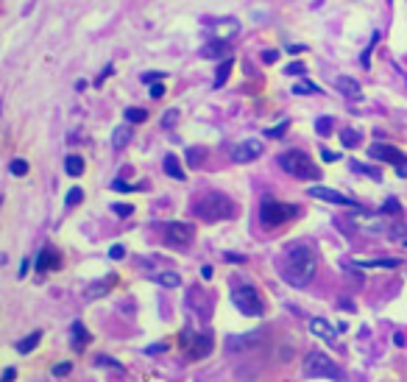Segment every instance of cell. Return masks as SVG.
<instances>
[{"label": "cell", "mask_w": 407, "mask_h": 382, "mask_svg": "<svg viewBox=\"0 0 407 382\" xmlns=\"http://www.w3.org/2000/svg\"><path fill=\"white\" fill-rule=\"evenodd\" d=\"M123 118H126L129 123H143V120H148V112H145V109H134V106H131V109H126V115H123Z\"/></svg>", "instance_id": "cell-29"}, {"label": "cell", "mask_w": 407, "mask_h": 382, "mask_svg": "<svg viewBox=\"0 0 407 382\" xmlns=\"http://www.w3.org/2000/svg\"><path fill=\"white\" fill-rule=\"evenodd\" d=\"M262 341H265V332L257 330V332H248V335H231V338L226 341V346H229L231 352H240V349H254V346H259Z\"/></svg>", "instance_id": "cell-11"}, {"label": "cell", "mask_w": 407, "mask_h": 382, "mask_svg": "<svg viewBox=\"0 0 407 382\" xmlns=\"http://www.w3.org/2000/svg\"><path fill=\"white\" fill-rule=\"evenodd\" d=\"M112 190H117V192H131L134 188H131V185H126L123 179H115V182H112Z\"/></svg>", "instance_id": "cell-40"}, {"label": "cell", "mask_w": 407, "mask_h": 382, "mask_svg": "<svg viewBox=\"0 0 407 382\" xmlns=\"http://www.w3.org/2000/svg\"><path fill=\"white\" fill-rule=\"evenodd\" d=\"M159 78H165V76H162V73H145V76H143V84H157Z\"/></svg>", "instance_id": "cell-43"}, {"label": "cell", "mask_w": 407, "mask_h": 382, "mask_svg": "<svg viewBox=\"0 0 407 382\" xmlns=\"http://www.w3.org/2000/svg\"><path fill=\"white\" fill-rule=\"evenodd\" d=\"M237 31H240L237 20H223V22H217V25H215V34H217V39H231Z\"/></svg>", "instance_id": "cell-20"}, {"label": "cell", "mask_w": 407, "mask_h": 382, "mask_svg": "<svg viewBox=\"0 0 407 382\" xmlns=\"http://www.w3.org/2000/svg\"><path fill=\"white\" fill-rule=\"evenodd\" d=\"M223 260L226 262H245V257H240V254H223Z\"/></svg>", "instance_id": "cell-50"}, {"label": "cell", "mask_w": 407, "mask_h": 382, "mask_svg": "<svg viewBox=\"0 0 407 382\" xmlns=\"http://www.w3.org/2000/svg\"><path fill=\"white\" fill-rule=\"evenodd\" d=\"M28 268H31V262H28V260H22V262H20V279H25Z\"/></svg>", "instance_id": "cell-51"}, {"label": "cell", "mask_w": 407, "mask_h": 382, "mask_svg": "<svg viewBox=\"0 0 407 382\" xmlns=\"http://www.w3.org/2000/svg\"><path fill=\"white\" fill-rule=\"evenodd\" d=\"M39 341H42V332H31L28 338H22V341L17 344V352H20V355H28V352H34V346H36Z\"/></svg>", "instance_id": "cell-24"}, {"label": "cell", "mask_w": 407, "mask_h": 382, "mask_svg": "<svg viewBox=\"0 0 407 382\" xmlns=\"http://www.w3.org/2000/svg\"><path fill=\"white\" fill-rule=\"evenodd\" d=\"M352 168H355V174H366V176H371V179H377V182L383 179V174H380V171H374L371 165H363V162H355Z\"/></svg>", "instance_id": "cell-31"}, {"label": "cell", "mask_w": 407, "mask_h": 382, "mask_svg": "<svg viewBox=\"0 0 407 382\" xmlns=\"http://www.w3.org/2000/svg\"><path fill=\"white\" fill-rule=\"evenodd\" d=\"M112 212H115L117 218H129V215L134 212V206H129V204H112Z\"/></svg>", "instance_id": "cell-35"}, {"label": "cell", "mask_w": 407, "mask_h": 382, "mask_svg": "<svg viewBox=\"0 0 407 382\" xmlns=\"http://www.w3.org/2000/svg\"><path fill=\"white\" fill-rule=\"evenodd\" d=\"M293 92H296V95H310V92L318 95L321 90H318L315 84H310V81H299V84H293Z\"/></svg>", "instance_id": "cell-28"}, {"label": "cell", "mask_w": 407, "mask_h": 382, "mask_svg": "<svg viewBox=\"0 0 407 382\" xmlns=\"http://www.w3.org/2000/svg\"><path fill=\"white\" fill-rule=\"evenodd\" d=\"M70 372H73V363H56L50 374H53V377H67Z\"/></svg>", "instance_id": "cell-36"}, {"label": "cell", "mask_w": 407, "mask_h": 382, "mask_svg": "<svg viewBox=\"0 0 407 382\" xmlns=\"http://www.w3.org/2000/svg\"><path fill=\"white\" fill-rule=\"evenodd\" d=\"M201 56L204 59H223V56H229V45H226V39L206 42V45L201 48Z\"/></svg>", "instance_id": "cell-18"}, {"label": "cell", "mask_w": 407, "mask_h": 382, "mask_svg": "<svg viewBox=\"0 0 407 382\" xmlns=\"http://www.w3.org/2000/svg\"><path fill=\"white\" fill-rule=\"evenodd\" d=\"M179 274H173V271H165V274H159L157 276V285H162V288H179Z\"/></svg>", "instance_id": "cell-26"}, {"label": "cell", "mask_w": 407, "mask_h": 382, "mask_svg": "<svg viewBox=\"0 0 407 382\" xmlns=\"http://www.w3.org/2000/svg\"><path fill=\"white\" fill-rule=\"evenodd\" d=\"M324 160H327V162H338V154H332V151H324Z\"/></svg>", "instance_id": "cell-53"}, {"label": "cell", "mask_w": 407, "mask_h": 382, "mask_svg": "<svg viewBox=\"0 0 407 382\" xmlns=\"http://www.w3.org/2000/svg\"><path fill=\"white\" fill-rule=\"evenodd\" d=\"M70 344H73L76 352H81V349L90 344V332L84 330L81 321H73V327H70Z\"/></svg>", "instance_id": "cell-17"}, {"label": "cell", "mask_w": 407, "mask_h": 382, "mask_svg": "<svg viewBox=\"0 0 407 382\" xmlns=\"http://www.w3.org/2000/svg\"><path fill=\"white\" fill-rule=\"evenodd\" d=\"M109 73H112V64H106V67H103V70H101V76H98V78H95V87H101V84H103V81H106V76H109Z\"/></svg>", "instance_id": "cell-45"}, {"label": "cell", "mask_w": 407, "mask_h": 382, "mask_svg": "<svg viewBox=\"0 0 407 382\" xmlns=\"http://www.w3.org/2000/svg\"><path fill=\"white\" fill-rule=\"evenodd\" d=\"M196 215L204 220H220V218H231V201L223 192H206L201 201L196 204Z\"/></svg>", "instance_id": "cell-3"}, {"label": "cell", "mask_w": 407, "mask_h": 382, "mask_svg": "<svg viewBox=\"0 0 407 382\" xmlns=\"http://www.w3.org/2000/svg\"><path fill=\"white\" fill-rule=\"evenodd\" d=\"M402 265L399 257H388V260H369V262H360V268H397Z\"/></svg>", "instance_id": "cell-25"}, {"label": "cell", "mask_w": 407, "mask_h": 382, "mask_svg": "<svg viewBox=\"0 0 407 382\" xmlns=\"http://www.w3.org/2000/svg\"><path fill=\"white\" fill-rule=\"evenodd\" d=\"M279 168L287 171L293 179H301V182H318L321 179V171L315 168V162L304 154V151H285L279 154Z\"/></svg>", "instance_id": "cell-2"}, {"label": "cell", "mask_w": 407, "mask_h": 382, "mask_svg": "<svg viewBox=\"0 0 407 382\" xmlns=\"http://www.w3.org/2000/svg\"><path fill=\"white\" fill-rule=\"evenodd\" d=\"M64 171H67V176H81L84 174V160L78 154H70L64 160Z\"/></svg>", "instance_id": "cell-23"}, {"label": "cell", "mask_w": 407, "mask_h": 382, "mask_svg": "<svg viewBox=\"0 0 407 382\" xmlns=\"http://www.w3.org/2000/svg\"><path fill=\"white\" fill-rule=\"evenodd\" d=\"M299 209L293 206V204H282V201H276V198H271V195H265L262 198V204H259V220H262V226H279V223H285V220H290L293 215H296Z\"/></svg>", "instance_id": "cell-4"}, {"label": "cell", "mask_w": 407, "mask_h": 382, "mask_svg": "<svg viewBox=\"0 0 407 382\" xmlns=\"http://www.w3.org/2000/svg\"><path fill=\"white\" fill-rule=\"evenodd\" d=\"M229 73H231V59L226 56V62L217 67V76H215V87H223V81L229 78Z\"/></svg>", "instance_id": "cell-27"}, {"label": "cell", "mask_w": 407, "mask_h": 382, "mask_svg": "<svg viewBox=\"0 0 407 382\" xmlns=\"http://www.w3.org/2000/svg\"><path fill=\"white\" fill-rule=\"evenodd\" d=\"M59 265H62V262H59V257H56L53 248H42V251H39V257H36V271H39V274L53 271V268H59Z\"/></svg>", "instance_id": "cell-16"}, {"label": "cell", "mask_w": 407, "mask_h": 382, "mask_svg": "<svg viewBox=\"0 0 407 382\" xmlns=\"http://www.w3.org/2000/svg\"><path fill=\"white\" fill-rule=\"evenodd\" d=\"M176 118H179V109H171V112H165V118H162V126H165V129H171Z\"/></svg>", "instance_id": "cell-39"}, {"label": "cell", "mask_w": 407, "mask_h": 382, "mask_svg": "<svg viewBox=\"0 0 407 382\" xmlns=\"http://www.w3.org/2000/svg\"><path fill=\"white\" fill-rule=\"evenodd\" d=\"M14 377H17V372H14V369H6V374H3V380L8 382V380H14Z\"/></svg>", "instance_id": "cell-54"}, {"label": "cell", "mask_w": 407, "mask_h": 382, "mask_svg": "<svg viewBox=\"0 0 407 382\" xmlns=\"http://www.w3.org/2000/svg\"><path fill=\"white\" fill-rule=\"evenodd\" d=\"M98 366H109V369H117V372L123 369L117 360H109V358H98Z\"/></svg>", "instance_id": "cell-44"}, {"label": "cell", "mask_w": 407, "mask_h": 382, "mask_svg": "<svg viewBox=\"0 0 407 382\" xmlns=\"http://www.w3.org/2000/svg\"><path fill=\"white\" fill-rule=\"evenodd\" d=\"M165 174H168L171 179L185 182V171H182V165H179V160H176L173 154H168V157H165Z\"/></svg>", "instance_id": "cell-22"}, {"label": "cell", "mask_w": 407, "mask_h": 382, "mask_svg": "<svg viewBox=\"0 0 407 382\" xmlns=\"http://www.w3.org/2000/svg\"><path fill=\"white\" fill-rule=\"evenodd\" d=\"M115 282H117V276H115V274H109V276H103L101 282H95V285H90L84 296H87L90 302H95V299H103V296H106V293H109V290L115 288Z\"/></svg>", "instance_id": "cell-14"}, {"label": "cell", "mask_w": 407, "mask_h": 382, "mask_svg": "<svg viewBox=\"0 0 407 382\" xmlns=\"http://www.w3.org/2000/svg\"><path fill=\"white\" fill-rule=\"evenodd\" d=\"M341 140H343V146H346V148H355V146H357V140H360V134H357L355 129H343V132H341Z\"/></svg>", "instance_id": "cell-30"}, {"label": "cell", "mask_w": 407, "mask_h": 382, "mask_svg": "<svg viewBox=\"0 0 407 382\" xmlns=\"http://www.w3.org/2000/svg\"><path fill=\"white\" fill-rule=\"evenodd\" d=\"M383 212H385V215H397V212H402V209H399V201H397V198H388L385 206H383Z\"/></svg>", "instance_id": "cell-37"}, {"label": "cell", "mask_w": 407, "mask_h": 382, "mask_svg": "<svg viewBox=\"0 0 407 382\" xmlns=\"http://www.w3.org/2000/svg\"><path fill=\"white\" fill-rule=\"evenodd\" d=\"M369 157H371V160H380V162H388V165H394V168L405 160V154H402L397 146H385V143L371 146V148H369Z\"/></svg>", "instance_id": "cell-10"}, {"label": "cell", "mask_w": 407, "mask_h": 382, "mask_svg": "<svg viewBox=\"0 0 407 382\" xmlns=\"http://www.w3.org/2000/svg\"><path fill=\"white\" fill-rule=\"evenodd\" d=\"M231 302L243 316H262V299L251 285H237L231 290Z\"/></svg>", "instance_id": "cell-5"}, {"label": "cell", "mask_w": 407, "mask_h": 382, "mask_svg": "<svg viewBox=\"0 0 407 382\" xmlns=\"http://www.w3.org/2000/svg\"><path fill=\"white\" fill-rule=\"evenodd\" d=\"M259 154H262V143H259V140H243V143H237V146L231 148V160L240 162V165L254 162Z\"/></svg>", "instance_id": "cell-9"}, {"label": "cell", "mask_w": 407, "mask_h": 382, "mask_svg": "<svg viewBox=\"0 0 407 382\" xmlns=\"http://www.w3.org/2000/svg\"><path fill=\"white\" fill-rule=\"evenodd\" d=\"M307 73V67L301 64V62H293V64H287V76H304Z\"/></svg>", "instance_id": "cell-38"}, {"label": "cell", "mask_w": 407, "mask_h": 382, "mask_svg": "<svg viewBox=\"0 0 407 382\" xmlns=\"http://www.w3.org/2000/svg\"><path fill=\"white\" fill-rule=\"evenodd\" d=\"M352 220L360 226V229H366L369 234H380V232H388V229H394L391 223H388V218H385V212L380 209V212H374V215H369V212H352Z\"/></svg>", "instance_id": "cell-7"}, {"label": "cell", "mask_w": 407, "mask_h": 382, "mask_svg": "<svg viewBox=\"0 0 407 382\" xmlns=\"http://www.w3.org/2000/svg\"><path fill=\"white\" fill-rule=\"evenodd\" d=\"M315 132H318L321 137L332 134V118H318V123H315Z\"/></svg>", "instance_id": "cell-33"}, {"label": "cell", "mask_w": 407, "mask_h": 382, "mask_svg": "<svg viewBox=\"0 0 407 382\" xmlns=\"http://www.w3.org/2000/svg\"><path fill=\"white\" fill-rule=\"evenodd\" d=\"M304 374L307 377H324V380H338L341 377L338 366L327 355H321V352H310L304 358Z\"/></svg>", "instance_id": "cell-6"}, {"label": "cell", "mask_w": 407, "mask_h": 382, "mask_svg": "<svg viewBox=\"0 0 407 382\" xmlns=\"http://www.w3.org/2000/svg\"><path fill=\"white\" fill-rule=\"evenodd\" d=\"M165 229V240L171 243V246H179V248H185V246H190V240H193V226L190 223H165L162 226Z\"/></svg>", "instance_id": "cell-8"}, {"label": "cell", "mask_w": 407, "mask_h": 382, "mask_svg": "<svg viewBox=\"0 0 407 382\" xmlns=\"http://www.w3.org/2000/svg\"><path fill=\"white\" fill-rule=\"evenodd\" d=\"M310 332H313V335H318V338L335 341V330H332V327H329V321H324V318H313V321H310Z\"/></svg>", "instance_id": "cell-19"}, {"label": "cell", "mask_w": 407, "mask_h": 382, "mask_svg": "<svg viewBox=\"0 0 407 382\" xmlns=\"http://www.w3.org/2000/svg\"><path fill=\"white\" fill-rule=\"evenodd\" d=\"M310 195H315V198H321V201H329V204H338V206H355V201L352 198H346V195H341L338 190H332V188H324V185H313L310 188Z\"/></svg>", "instance_id": "cell-12"}, {"label": "cell", "mask_w": 407, "mask_h": 382, "mask_svg": "<svg viewBox=\"0 0 407 382\" xmlns=\"http://www.w3.org/2000/svg\"><path fill=\"white\" fill-rule=\"evenodd\" d=\"M131 134H134V129H131V123L126 120V123H120L115 132H112V148H126L129 146V140H131Z\"/></svg>", "instance_id": "cell-15"}, {"label": "cell", "mask_w": 407, "mask_h": 382, "mask_svg": "<svg viewBox=\"0 0 407 382\" xmlns=\"http://www.w3.org/2000/svg\"><path fill=\"white\" fill-rule=\"evenodd\" d=\"M285 276L293 288H304L313 276H315V254L307 243L293 246L287 251V262H285Z\"/></svg>", "instance_id": "cell-1"}, {"label": "cell", "mask_w": 407, "mask_h": 382, "mask_svg": "<svg viewBox=\"0 0 407 382\" xmlns=\"http://www.w3.org/2000/svg\"><path fill=\"white\" fill-rule=\"evenodd\" d=\"M165 349H168V346H165V344H157V346H148V349H145V352H148V355H154V352H165Z\"/></svg>", "instance_id": "cell-52"}, {"label": "cell", "mask_w": 407, "mask_h": 382, "mask_svg": "<svg viewBox=\"0 0 407 382\" xmlns=\"http://www.w3.org/2000/svg\"><path fill=\"white\" fill-rule=\"evenodd\" d=\"M397 176H402V179H407V157L397 165Z\"/></svg>", "instance_id": "cell-47"}, {"label": "cell", "mask_w": 407, "mask_h": 382, "mask_svg": "<svg viewBox=\"0 0 407 382\" xmlns=\"http://www.w3.org/2000/svg\"><path fill=\"white\" fill-rule=\"evenodd\" d=\"M109 257H112V260H123V257H126V248H123V246H112V248H109Z\"/></svg>", "instance_id": "cell-42"}, {"label": "cell", "mask_w": 407, "mask_h": 382, "mask_svg": "<svg viewBox=\"0 0 407 382\" xmlns=\"http://www.w3.org/2000/svg\"><path fill=\"white\" fill-rule=\"evenodd\" d=\"M11 174H14V176H25V174H28V162H25V160H14V162H11Z\"/></svg>", "instance_id": "cell-34"}, {"label": "cell", "mask_w": 407, "mask_h": 382, "mask_svg": "<svg viewBox=\"0 0 407 382\" xmlns=\"http://www.w3.org/2000/svg\"><path fill=\"white\" fill-rule=\"evenodd\" d=\"M199 160H204V151H199V148H190V162L196 165Z\"/></svg>", "instance_id": "cell-48"}, {"label": "cell", "mask_w": 407, "mask_h": 382, "mask_svg": "<svg viewBox=\"0 0 407 382\" xmlns=\"http://www.w3.org/2000/svg\"><path fill=\"white\" fill-rule=\"evenodd\" d=\"M285 129H287V123H279L276 129H271V132H268V137H279V134H282Z\"/></svg>", "instance_id": "cell-49"}, {"label": "cell", "mask_w": 407, "mask_h": 382, "mask_svg": "<svg viewBox=\"0 0 407 382\" xmlns=\"http://www.w3.org/2000/svg\"><path fill=\"white\" fill-rule=\"evenodd\" d=\"M165 95V87L157 81V84H151V98H162Z\"/></svg>", "instance_id": "cell-46"}, {"label": "cell", "mask_w": 407, "mask_h": 382, "mask_svg": "<svg viewBox=\"0 0 407 382\" xmlns=\"http://www.w3.org/2000/svg\"><path fill=\"white\" fill-rule=\"evenodd\" d=\"M206 355H209V338H206V335H196V338H193V346H190V358H193V360H199V358H206Z\"/></svg>", "instance_id": "cell-21"}, {"label": "cell", "mask_w": 407, "mask_h": 382, "mask_svg": "<svg viewBox=\"0 0 407 382\" xmlns=\"http://www.w3.org/2000/svg\"><path fill=\"white\" fill-rule=\"evenodd\" d=\"M81 201H84V190H81V188H73V190L67 192V198H64L67 206H78Z\"/></svg>", "instance_id": "cell-32"}, {"label": "cell", "mask_w": 407, "mask_h": 382, "mask_svg": "<svg viewBox=\"0 0 407 382\" xmlns=\"http://www.w3.org/2000/svg\"><path fill=\"white\" fill-rule=\"evenodd\" d=\"M335 87L349 98V101H360L363 98V90H360V84H357V78H349V76H338L335 78Z\"/></svg>", "instance_id": "cell-13"}, {"label": "cell", "mask_w": 407, "mask_h": 382, "mask_svg": "<svg viewBox=\"0 0 407 382\" xmlns=\"http://www.w3.org/2000/svg\"><path fill=\"white\" fill-rule=\"evenodd\" d=\"M259 59H262L265 64H273V62L279 59V53H276V50H262V56H259Z\"/></svg>", "instance_id": "cell-41"}]
</instances>
